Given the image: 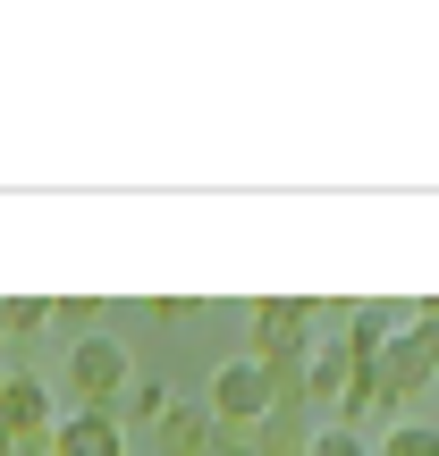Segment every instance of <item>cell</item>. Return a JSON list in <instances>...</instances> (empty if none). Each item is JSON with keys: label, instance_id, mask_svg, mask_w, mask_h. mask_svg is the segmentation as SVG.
Segmentation results:
<instances>
[{"label": "cell", "instance_id": "1", "mask_svg": "<svg viewBox=\"0 0 439 456\" xmlns=\"http://www.w3.org/2000/svg\"><path fill=\"white\" fill-rule=\"evenodd\" d=\"M372 372H380V389H389V397H414V389H423V380L439 372V305L414 313V330H389V346H380Z\"/></svg>", "mask_w": 439, "mask_h": 456}, {"label": "cell", "instance_id": "2", "mask_svg": "<svg viewBox=\"0 0 439 456\" xmlns=\"http://www.w3.org/2000/svg\"><path fill=\"white\" fill-rule=\"evenodd\" d=\"M68 389H77L85 406H110V397L127 389V346L102 338V330H93V338H77V346H68Z\"/></svg>", "mask_w": 439, "mask_h": 456}, {"label": "cell", "instance_id": "3", "mask_svg": "<svg viewBox=\"0 0 439 456\" xmlns=\"http://www.w3.org/2000/svg\"><path fill=\"white\" fill-rule=\"evenodd\" d=\"M212 423H262L271 414V380H262V363L254 355H237V363H220V380H212Z\"/></svg>", "mask_w": 439, "mask_h": 456}, {"label": "cell", "instance_id": "4", "mask_svg": "<svg viewBox=\"0 0 439 456\" xmlns=\"http://www.w3.org/2000/svg\"><path fill=\"white\" fill-rule=\"evenodd\" d=\"M305 330H313V305H296V296H262V305H254V363L305 355Z\"/></svg>", "mask_w": 439, "mask_h": 456}, {"label": "cell", "instance_id": "5", "mask_svg": "<svg viewBox=\"0 0 439 456\" xmlns=\"http://www.w3.org/2000/svg\"><path fill=\"white\" fill-rule=\"evenodd\" d=\"M51 440H60V456H127V431H118L110 406H85L68 423H51Z\"/></svg>", "mask_w": 439, "mask_h": 456}, {"label": "cell", "instance_id": "6", "mask_svg": "<svg viewBox=\"0 0 439 456\" xmlns=\"http://www.w3.org/2000/svg\"><path fill=\"white\" fill-rule=\"evenodd\" d=\"M0 423L9 431H51V389L34 372H9L0 380Z\"/></svg>", "mask_w": 439, "mask_h": 456}, {"label": "cell", "instance_id": "7", "mask_svg": "<svg viewBox=\"0 0 439 456\" xmlns=\"http://www.w3.org/2000/svg\"><path fill=\"white\" fill-rule=\"evenodd\" d=\"M152 431H161V448H169V456H212V414L186 406V397H169Z\"/></svg>", "mask_w": 439, "mask_h": 456}, {"label": "cell", "instance_id": "8", "mask_svg": "<svg viewBox=\"0 0 439 456\" xmlns=\"http://www.w3.org/2000/svg\"><path fill=\"white\" fill-rule=\"evenodd\" d=\"M372 414H397V397L380 389V372H355V380H346V397H338V423H346V431H363Z\"/></svg>", "mask_w": 439, "mask_h": 456}, {"label": "cell", "instance_id": "9", "mask_svg": "<svg viewBox=\"0 0 439 456\" xmlns=\"http://www.w3.org/2000/svg\"><path fill=\"white\" fill-rule=\"evenodd\" d=\"M305 448H313L305 414H262L254 423V456H305Z\"/></svg>", "mask_w": 439, "mask_h": 456}, {"label": "cell", "instance_id": "10", "mask_svg": "<svg viewBox=\"0 0 439 456\" xmlns=\"http://www.w3.org/2000/svg\"><path fill=\"white\" fill-rule=\"evenodd\" d=\"M380 456H439V431L431 423H389L380 431Z\"/></svg>", "mask_w": 439, "mask_h": 456}, {"label": "cell", "instance_id": "11", "mask_svg": "<svg viewBox=\"0 0 439 456\" xmlns=\"http://www.w3.org/2000/svg\"><path fill=\"white\" fill-rule=\"evenodd\" d=\"M305 456H372V440H363V431H346V423H321Z\"/></svg>", "mask_w": 439, "mask_h": 456}, {"label": "cell", "instance_id": "12", "mask_svg": "<svg viewBox=\"0 0 439 456\" xmlns=\"http://www.w3.org/2000/svg\"><path fill=\"white\" fill-rule=\"evenodd\" d=\"M43 322H60V330H68V338H93V305H77V296H68V305H51V313H43Z\"/></svg>", "mask_w": 439, "mask_h": 456}, {"label": "cell", "instance_id": "13", "mask_svg": "<svg viewBox=\"0 0 439 456\" xmlns=\"http://www.w3.org/2000/svg\"><path fill=\"white\" fill-rule=\"evenodd\" d=\"M161 406H169L161 380H135V389H127V414H144V423H161Z\"/></svg>", "mask_w": 439, "mask_h": 456}, {"label": "cell", "instance_id": "14", "mask_svg": "<svg viewBox=\"0 0 439 456\" xmlns=\"http://www.w3.org/2000/svg\"><path fill=\"white\" fill-rule=\"evenodd\" d=\"M212 448H228V456H254V423H212Z\"/></svg>", "mask_w": 439, "mask_h": 456}, {"label": "cell", "instance_id": "15", "mask_svg": "<svg viewBox=\"0 0 439 456\" xmlns=\"http://www.w3.org/2000/svg\"><path fill=\"white\" fill-rule=\"evenodd\" d=\"M9 456H60V440H51V431H17Z\"/></svg>", "mask_w": 439, "mask_h": 456}, {"label": "cell", "instance_id": "16", "mask_svg": "<svg viewBox=\"0 0 439 456\" xmlns=\"http://www.w3.org/2000/svg\"><path fill=\"white\" fill-rule=\"evenodd\" d=\"M9 448H17V431H9V423H0V456H9Z\"/></svg>", "mask_w": 439, "mask_h": 456}, {"label": "cell", "instance_id": "17", "mask_svg": "<svg viewBox=\"0 0 439 456\" xmlns=\"http://www.w3.org/2000/svg\"><path fill=\"white\" fill-rule=\"evenodd\" d=\"M0 346H9V305H0Z\"/></svg>", "mask_w": 439, "mask_h": 456}]
</instances>
